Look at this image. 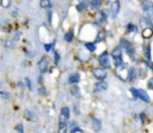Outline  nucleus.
<instances>
[{
    "label": "nucleus",
    "mask_w": 153,
    "mask_h": 133,
    "mask_svg": "<svg viewBox=\"0 0 153 133\" xmlns=\"http://www.w3.org/2000/svg\"><path fill=\"white\" fill-rule=\"evenodd\" d=\"M117 76L120 77V79L123 82L126 81H128V78H129V70L127 67H124V66H121V67H117Z\"/></svg>",
    "instance_id": "nucleus-3"
},
{
    "label": "nucleus",
    "mask_w": 153,
    "mask_h": 133,
    "mask_svg": "<svg viewBox=\"0 0 153 133\" xmlns=\"http://www.w3.org/2000/svg\"><path fill=\"white\" fill-rule=\"evenodd\" d=\"M114 62H115V65L117 66V67H121V66H123L122 58H116V59H114Z\"/></svg>",
    "instance_id": "nucleus-23"
},
{
    "label": "nucleus",
    "mask_w": 153,
    "mask_h": 133,
    "mask_svg": "<svg viewBox=\"0 0 153 133\" xmlns=\"http://www.w3.org/2000/svg\"><path fill=\"white\" fill-rule=\"evenodd\" d=\"M54 56H55L54 62H55V65H57V64H59V60H60V55H59V53H57V52L54 53Z\"/></svg>",
    "instance_id": "nucleus-32"
},
{
    "label": "nucleus",
    "mask_w": 153,
    "mask_h": 133,
    "mask_svg": "<svg viewBox=\"0 0 153 133\" xmlns=\"http://www.w3.org/2000/svg\"><path fill=\"white\" fill-rule=\"evenodd\" d=\"M24 114H25L26 116H28L29 119H32V118H34V116H32V115H31V113H30L29 110H25V112H24Z\"/></svg>",
    "instance_id": "nucleus-38"
},
{
    "label": "nucleus",
    "mask_w": 153,
    "mask_h": 133,
    "mask_svg": "<svg viewBox=\"0 0 153 133\" xmlns=\"http://www.w3.org/2000/svg\"><path fill=\"white\" fill-rule=\"evenodd\" d=\"M0 4L3 5V7H10V5H11V1H9V0H1V1H0Z\"/></svg>",
    "instance_id": "nucleus-27"
},
{
    "label": "nucleus",
    "mask_w": 153,
    "mask_h": 133,
    "mask_svg": "<svg viewBox=\"0 0 153 133\" xmlns=\"http://www.w3.org/2000/svg\"><path fill=\"white\" fill-rule=\"evenodd\" d=\"M90 5H91L92 9H98V7H101L102 3L99 1V0H92V1L90 3Z\"/></svg>",
    "instance_id": "nucleus-18"
},
{
    "label": "nucleus",
    "mask_w": 153,
    "mask_h": 133,
    "mask_svg": "<svg viewBox=\"0 0 153 133\" xmlns=\"http://www.w3.org/2000/svg\"><path fill=\"white\" fill-rule=\"evenodd\" d=\"M48 58L47 56H43L39 59V61H38V67L39 70H41V73H44L45 71H47V67H48Z\"/></svg>",
    "instance_id": "nucleus-5"
},
{
    "label": "nucleus",
    "mask_w": 153,
    "mask_h": 133,
    "mask_svg": "<svg viewBox=\"0 0 153 133\" xmlns=\"http://www.w3.org/2000/svg\"><path fill=\"white\" fill-rule=\"evenodd\" d=\"M5 47H7V48H15V41H5Z\"/></svg>",
    "instance_id": "nucleus-26"
},
{
    "label": "nucleus",
    "mask_w": 153,
    "mask_h": 133,
    "mask_svg": "<svg viewBox=\"0 0 153 133\" xmlns=\"http://www.w3.org/2000/svg\"><path fill=\"white\" fill-rule=\"evenodd\" d=\"M0 96H1L3 98H5V99H10V94L7 91H0Z\"/></svg>",
    "instance_id": "nucleus-25"
},
{
    "label": "nucleus",
    "mask_w": 153,
    "mask_h": 133,
    "mask_svg": "<svg viewBox=\"0 0 153 133\" xmlns=\"http://www.w3.org/2000/svg\"><path fill=\"white\" fill-rule=\"evenodd\" d=\"M59 133H67V124L60 122L59 125Z\"/></svg>",
    "instance_id": "nucleus-16"
},
{
    "label": "nucleus",
    "mask_w": 153,
    "mask_h": 133,
    "mask_svg": "<svg viewBox=\"0 0 153 133\" xmlns=\"http://www.w3.org/2000/svg\"><path fill=\"white\" fill-rule=\"evenodd\" d=\"M78 132H82V130H80V128H78V127L72 128V131H71V133H78Z\"/></svg>",
    "instance_id": "nucleus-39"
},
{
    "label": "nucleus",
    "mask_w": 153,
    "mask_h": 133,
    "mask_svg": "<svg viewBox=\"0 0 153 133\" xmlns=\"http://www.w3.org/2000/svg\"><path fill=\"white\" fill-rule=\"evenodd\" d=\"M106 88H108V84H106L105 82H99V83H97L96 84V86H95V92H98L99 90H105Z\"/></svg>",
    "instance_id": "nucleus-9"
},
{
    "label": "nucleus",
    "mask_w": 153,
    "mask_h": 133,
    "mask_svg": "<svg viewBox=\"0 0 153 133\" xmlns=\"http://www.w3.org/2000/svg\"><path fill=\"white\" fill-rule=\"evenodd\" d=\"M152 7H153V6H152Z\"/></svg>",
    "instance_id": "nucleus-45"
},
{
    "label": "nucleus",
    "mask_w": 153,
    "mask_h": 133,
    "mask_svg": "<svg viewBox=\"0 0 153 133\" xmlns=\"http://www.w3.org/2000/svg\"><path fill=\"white\" fill-rule=\"evenodd\" d=\"M78 92H79V88H78V86H73V88L71 89V94L73 96H79Z\"/></svg>",
    "instance_id": "nucleus-24"
},
{
    "label": "nucleus",
    "mask_w": 153,
    "mask_h": 133,
    "mask_svg": "<svg viewBox=\"0 0 153 133\" xmlns=\"http://www.w3.org/2000/svg\"><path fill=\"white\" fill-rule=\"evenodd\" d=\"M98 22L101 23V24H105V22H106V13L104 11L99 12V15H98Z\"/></svg>",
    "instance_id": "nucleus-12"
},
{
    "label": "nucleus",
    "mask_w": 153,
    "mask_h": 133,
    "mask_svg": "<svg viewBox=\"0 0 153 133\" xmlns=\"http://www.w3.org/2000/svg\"><path fill=\"white\" fill-rule=\"evenodd\" d=\"M17 130H18V133H24V132H23V125H22V124L17 125Z\"/></svg>",
    "instance_id": "nucleus-35"
},
{
    "label": "nucleus",
    "mask_w": 153,
    "mask_h": 133,
    "mask_svg": "<svg viewBox=\"0 0 153 133\" xmlns=\"http://www.w3.org/2000/svg\"><path fill=\"white\" fill-rule=\"evenodd\" d=\"M135 76H136L135 69H134V67H130V69H129V78H128V81H134V79H135Z\"/></svg>",
    "instance_id": "nucleus-19"
},
{
    "label": "nucleus",
    "mask_w": 153,
    "mask_h": 133,
    "mask_svg": "<svg viewBox=\"0 0 153 133\" xmlns=\"http://www.w3.org/2000/svg\"><path fill=\"white\" fill-rule=\"evenodd\" d=\"M147 88H148V89H151V90H153V77L148 79V83H147Z\"/></svg>",
    "instance_id": "nucleus-30"
},
{
    "label": "nucleus",
    "mask_w": 153,
    "mask_h": 133,
    "mask_svg": "<svg viewBox=\"0 0 153 133\" xmlns=\"http://www.w3.org/2000/svg\"><path fill=\"white\" fill-rule=\"evenodd\" d=\"M18 85H19V86H22V88H23V86H24L25 84H23V82H19V84H18Z\"/></svg>",
    "instance_id": "nucleus-43"
},
{
    "label": "nucleus",
    "mask_w": 153,
    "mask_h": 133,
    "mask_svg": "<svg viewBox=\"0 0 153 133\" xmlns=\"http://www.w3.org/2000/svg\"><path fill=\"white\" fill-rule=\"evenodd\" d=\"M61 115H62L63 118H66V119H68V118H69V108L63 107V108L61 109Z\"/></svg>",
    "instance_id": "nucleus-20"
},
{
    "label": "nucleus",
    "mask_w": 153,
    "mask_h": 133,
    "mask_svg": "<svg viewBox=\"0 0 153 133\" xmlns=\"http://www.w3.org/2000/svg\"><path fill=\"white\" fill-rule=\"evenodd\" d=\"M92 73H94V76L98 79V81H103V79H105V77H106V71L104 69H102V67L94 69Z\"/></svg>",
    "instance_id": "nucleus-4"
},
{
    "label": "nucleus",
    "mask_w": 153,
    "mask_h": 133,
    "mask_svg": "<svg viewBox=\"0 0 153 133\" xmlns=\"http://www.w3.org/2000/svg\"><path fill=\"white\" fill-rule=\"evenodd\" d=\"M79 81H80V76H79V73H74V75L69 76V78H68V83L69 84H78Z\"/></svg>",
    "instance_id": "nucleus-7"
},
{
    "label": "nucleus",
    "mask_w": 153,
    "mask_h": 133,
    "mask_svg": "<svg viewBox=\"0 0 153 133\" xmlns=\"http://www.w3.org/2000/svg\"><path fill=\"white\" fill-rule=\"evenodd\" d=\"M12 16H13V17H17V11H13V12H12Z\"/></svg>",
    "instance_id": "nucleus-42"
},
{
    "label": "nucleus",
    "mask_w": 153,
    "mask_h": 133,
    "mask_svg": "<svg viewBox=\"0 0 153 133\" xmlns=\"http://www.w3.org/2000/svg\"><path fill=\"white\" fill-rule=\"evenodd\" d=\"M53 46H54V43H45V44H44V49L47 50V52H49V50L51 49Z\"/></svg>",
    "instance_id": "nucleus-31"
},
{
    "label": "nucleus",
    "mask_w": 153,
    "mask_h": 133,
    "mask_svg": "<svg viewBox=\"0 0 153 133\" xmlns=\"http://www.w3.org/2000/svg\"><path fill=\"white\" fill-rule=\"evenodd\" d=\"M19 37H21V32H17V34H16V37H15V40H18Z\"/></svg>",
    "instance_id": "nucleus-41"
},
{
    "label": "nucleus",
    "mask_w": 153,
    "mask_h": 133,
    "mask_svg": "<svg viewBox=\"0 0 153 133\" xmlns=\"http://www.w3.org/2000/svg\"><path fill=\"white\" fill-rule=\"evenodd\" d=\"M77 10H78V11H85V10H88V4L84 3V1H82L80 4L77 6Z\"/></svg>",
    "instance_id": "nucleus-22"
},
{
    "label": "nucleus",
    "mask_w": 153,
    "mask_h": 133,
    "mask_svg": "<svg viewBox=\"0 0 153 133\" xmlns=\"http://www.w3.org/2000/svg\"><path fill=\"white\" fill-rule=\"evenodd\" d=\"M130 42L129 41H127V40H126V38H122L121 40V41H120V47H121V48H126V49H128L129 47H130Z\"/></svg>",
    "instance_id": "nucleus-13"
},
{
    "label": "nucleus",
    "mask_w": 153,
    "mask_h": 133,
    "mask_svg": "<svg viewBox=\"0 0 153 133\" xmlns=\"http://www.w3.org/2000/svg\"><path fill=\"white\" fill-rule=\"evenodd\" d=\"M85 47L88 48L90 52H95L96 50V44L94 42H86L85 43Z\"/></svg>",
    "instance_id": "nucleus-17"
},
{
    "label": "nucleus",
    "mask_w": 153,
    "mask_h": 133,
    "mask_svg": "<svg viewBox=\"0 0 153 133\" xmlns=\"http://www.w3.org/2000/svg\"><path fill=\"white\" fill-rule=\"evenodd\" d=\"M153 35V30L151 28H145L142 30V37L144 38H151Z\"/></svg>",
    "instance_id": "nucleus-10"
},
{
    "label": "nucleus",
    "mask_w": 153,
    "mask_h": 133,
    "mask_svg": "<svg viewBox=\"0 0 153 133\" xmlns=\"http://www.w3.org/2000/svg\"><path fill=\"white\" fill-rule=\"evenodd\" d=\"M73 37H74V35H73V31H68V32H66V34H65V40L67 42H72Z\"/></svg>",
    "instance_id": "nucleus-21"
},
{
    "label": "nucleus",
    "mask_w": 153,
    "mask_h": 133,
    "mask_svg": "<svg viewBox=\"0 0 153 133\" xmlns=\"http://www.w3.org/2000/svg\"><path fill=\"white\" fill-rule=\"evenodd\" d=\"M98 62L101 64V66H103V67H106L109 69L111 66V62H110V56H109V53H102L101 55L98 56Z\"/></svg>",
    "instance_id": "nucleus-2"
},
{
    "label": "nucleus",
    "mask_w": 153,
    "mask_h": 133,
    "mask_svg": "<svg viewBox=\"0 0 153 133\" xmlns=\"http://www.w3.org/2000/svg\"><path fill=\"white\" fill-rule=\"evenodd\" d=\"M39 4H41V7H43V9H51L53 7V3L48 1V0H43V1H41Z\"/></svg>",
    "instance_id": "nucleus-15"
},
{
    "label": "nucleus",
    "mask_w": 153,
    "mask_h": 133,
    "mask_svg": "<svg viewBox=\"0 0 153 133\" xmlns=\"http://www.w3.org/2000/svg\"><path fill=\"white\" fill-rule=\"evenodd\" d=\"M38 91H39V95H47V90H45L44 88H43V89H42V88H39Z\"/></svg>",
    "instance_id": "nucleus-36"
},
{
    "label": "nucleus",
    "mask_w": 153,
    "mask_h": 133,
    "mask_svg": "<svg viewBox=\"0 0 153 133\" xmlns=\"http://www.w3.org/2000/svg\"><path fill=\"white\" fill-rule=\"evenodd\" d=\"M130 92L133 94V96H134V98H140V99H142L145 103H150V102H151L148 94H147V92H146L145 90H142V89L130 88Z\"/></svg>",
    "instance_id": "nucleus-1"
},
{
    "label": "nucleus",
    "mask_w": 153,
    "mask_h": 133,
    "mask_svg": "<svg viewBox=\"0 0 153 133\" xmlns=\"http://www.w3.org/2000/svg\"><path fill=\"white\" fill-rule=\"evenodd\" d=\"M144 52H145V56L147 60H151V47L150 46H144Z\"/></svg>",
    "instance_id": "nucleus-14"
},
{
    "label": "nucleus",
    "mask_w": 153,
    "mask_h": 133,
    "mask_svg": "<svg viewBox=\"0 0 153 133\" xmlns=\"http://www.w3.org/2000/svg\"><path fill=\"white\" fill-rule=\"evenodd\" d=\"M101 121L98 120V119H96V118H92V127H94V131H96V132H99L101 131Z\"/></svg>",
    "instance_id": "nucleus-8"
},
{
    "label": "nucleus",
    "mask_w": 153,
    "mask_h": 133,
    "mask_svg": "<svg viewBox=\"0 0 153 133\" xmlns=\"http://www.w3.org/2000/svg\"><path fill=\"white\" fill-rule=\"evenodd\" d=\"M142 9H144V11H148L150 5H147V3H142Z\"/></svg>",
    "instance_id": "nucleus-34"
},
{
    "label": "nucleus",
    "mask_w": 153,
    "mask_h": 133,
    "mask_svg": "<svg viewBox=\"0 0 153 133\" xmlns=\"http://www.w3.org/2000/svg\"><path fill=\"white\" fill-rule=\"evenodd\" d=\"M140 119H141V122H146V115H145V113H141L140 114Z\"/></svg>",
    "instance_id": "nucleus-37"
},
{
    "label": "nucleus",
    "mask_w": 153,
    "mask_h": 133,
    "mask_svg": "<svg viewBox=\"0 0 153 133\" xmlns=\"http://www.w3.org/2000/svg\"><path fill=\"white\" fill-rule=\"evenodd\" d=\"M60 122H66V118H63L62 115L60 116Z\"/></svg>",
    "instance_id": "nucleus-40"
},
{
    "label": "nucleus",
    "mask_w": 153,
    "mask_h": 133,
    "mask_svg": "<svg viewBox=\"0 0 153 133\" xmlns=\"http://www.w3.org/2000/svg\"><path fill=\"white\" fill-rule=\"evenodd\" d=\"M25 82H26V85H28L29 90H32V85H31V82H30V79H29V78H26V79H25Z\"/></svg>",
    "instance_id": "nucleus-33"
},
{
    "label": "nucleus",
    "mask_w": 153,
    "mask_h": 133,
    "mask_svg": "<svg viewBox=\"0 0 153 133\" xmlns=\"http://www.w3.org/2000/svg\"><path fill=\"white\" fill-rule=\"evenodd\" d=\"M150 67H151V70L153 71V64H150Z\"/></svg>",
    "instance_id": "nucleus-44"
},
{
    "label": "nucleus",
    "mask_w": 153,
    "mask_h": 133,
    "mask_svg": "<svg viewBox=\"0 0 153 133\" xmlns=\"http://www.w3.org/2000/svg\"><path fill=\"white\" fill-rule=\"evenodd\" d=\"M127 30L128 31H135L136 30V26L134 24H128L127 25Z\"/></svg>",
    "instance_id": "nucleus-29"
},
{
    "label": "nucleus",
    "mask_w": 153,
    "mask_h": 133,
    "mask_svg": "<svg viewBox=\"0 0 153 133\" xmlns=\"http://www.w3.org/2000/svg\"><path fill=\"white\" fill-rule=\"evenodd\" d=\"M111 54H112V58H114V59L122 58V49H121V47H120V46H118V47H116L114 50H112Z\"/></svg>",
    "instance_id": "nucleus-11"
},
{
    "label": "nucleus",
    "mask_w": 153,
    "mask_h": 133,
    "mask_svg": "<svg viewBox=\"0 0 153 133\" xmlns=\"http://www.w3.org/2000/svg\"><path fill=\"white\" fill-rule=\"evenodd\" d=\"M120 6H121V4H120L118 1H112L110 4V12H111V16L112 17H116L117 13L120 12Z\"/></svg>",
    "instance_id": "nucleus-6"
},
{
    "label": "nucleus",
    "mask_w": 153,
    "mask_h": 133,
    "mask_svg": "<svg viewBox=\"0 0 153 133\" xmlns=\"http://www.w3.org/2000/svg\"><path fill=\"white\" fill-rule=\"evenodd\" d=\"M104 34H105V32L104 31H101V32H98V36H97V38H96V41L98 42V41H102V40L104 38Z\"/></svg>",
    "instance_id": "nucleus-28"
}]
</instances>
